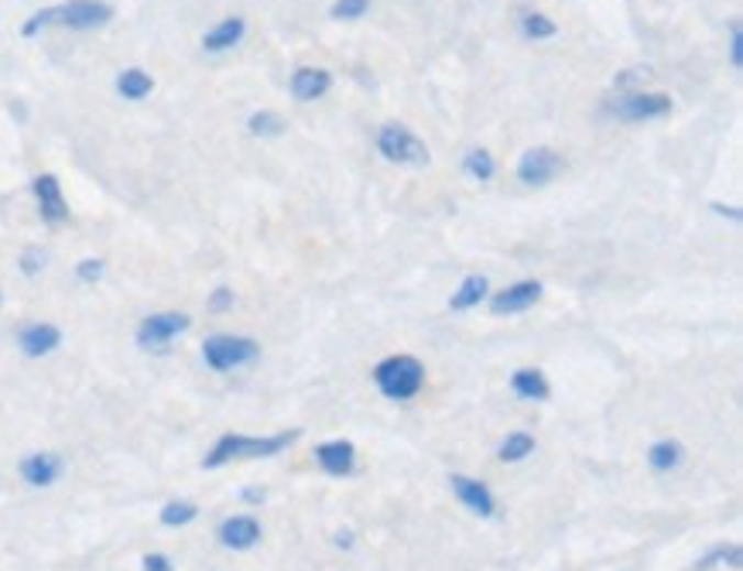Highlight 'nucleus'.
I'll list each match as a JSON object with an SVG mask.
<instances>
[{
	"label": "nucleus",
	"mask_w": 743,
	"mask_h": 571,
	"mask_svg": "<svg viewBox=\"0 0 743 571\" xmlns=\"http://www.w3.org/2000/svg\"><path fill=\"white\" fill-rule=\"evenodd\" d=\"M244 500L247 503H264V490H244Z\"/></svg>",
	"instance_id": "34"
},
{
	"label": "nucleus",
	"mask_w": 743,
	"mask_h": 571,
	"mask_svg": "<svg viewBox=\"0 0 743 571\" xmlns=\"http://www.w3.org/2000/svg\"><path fill=\"white\" fill-rule=\"evenodd\" d=\"M374 383L388 401H411L425 387V367L414 356H388L374 367Z\"/></svg>",
	"instance_id": "3"
},
{
	"label": "nucleus",
	"mask_w": 743,
	"mask_h": 571,
	"mask_svg": "<svg viewBox=\"0 0 743 571\" xmlns=\"http://www.w3.org/2000/svg\"><path fill=\"white\" fill-rule=\"evenodd\" d=\"M58 346H63V333H58L52 322H32L18 333V349L27 359H42V356L55 352Z\"/></svg>",
	"instance_id": "13"
},
{
	"label": "nucleus",
	"mask_w": 743,
	"mask_h": 571,
	"mask_svg": "<svg viewBox=\"0 0 743 571\" xmlns=\"http://www.w3.org/2000/svg\"><path fill=\"white\" fill-rule=\"evenodd\" d=\"M531 452H534V438L528 432H514V435L503 438L497 456H500V462H524Z\"/></svg>",
	"instance_id": "25"
},
{
	"label": "nucleus",
	"mask_w": 743,
	"mask_h": 571,
	"mask_svg": "<svg viewBox=\"0 0 743 571\" xmlns=\"http://www.w3.org/2000/svg\"><path fill=\"white\" fill-rule=\"evenodd\" d=\"M247 131L254 137H281L285 134V120L278 113H271V110H257L247 120Z\"/></svg>",
	"instance_id": "26"
},
{
	"label": "nucleus",
	"mask_w": 743,
	"mask_h": 571,
	"mask_svg": "<svg viewBox=\"0 0 743 571\" xmlns=\"http://www.w3.org/2000/svg\"><path fill=\"white\" fill-rule=\"evenodd\" d=\"M377 152L395 165H429L425 141L414 137L404 124H384L377 134Z\"/></svg>",
	"instance_id": "7"
},
{
	"label": "nucleus",
	"mask_w": 743,
	"mask_h": 571,
	"mask_svg": "<svg viewBox=\"0 0 743 571\" xmlns=\"http://www.w3.org/2000/svg\"><path fill=\"white\" fill-rule=\"evenodd\" d=\"M542 298V284L539 281H518L511 288H503L490 298V312L494 315H518L531 305H539Z\"/></svg>",
	"instance_id": "12"
},
{
	"label": "nucleus",
	"mask_w": 743,
	"mask_h": 571,
	"mask_svg": "<svg viewBox=\"0 0 743 571\" xmlns=\"http://www.w3.org/2000/svg\"><path fill=\"white\" fill-rule=\"evenodd\" d=\"M110 18H113V8L107 4V0H66V4L35 11L32 18L21 24V35L35 38L52 24L69 27V32H97V27L110 24Z\"/></svg>",
	"instance_id": "1"
},
{
	"label": "nucleus",
	"mask_w": 743,
	"mask_h": 571,
	"mask_svg": "<svg viewBox=\"0 0 743 571\" xmlns=\"http://www.w3.org/2000/svg\"><path fill=\"white\" fill-rule=\"evenodd\" d=\"M244 35H247V21H244L241 14L223 18L220 24H213L210 32L202 35V52H210V55L230 52L233 45H241V42H244Z\"/></svg>",
	"instance_id": "17"
},
{
	"label": "nucleus",
	"mask_w": 743,
	"mask_h": 571,
	"mask_svg": "<svg viewBox=\"0 0 743 571\" xmlns=\"http://www.w3.org/2000/svg\"><path fill=\"white\" fill-rule=\"evenodd\" d=\"M42 267H45V250L42 247H27L21 254V275L35 278V275H42Z\"/></svg>",
	"instance_id": "30"
},
{
	"label": "nucleus",
	"mask_w": 743,
	"mask_h": 571,
	"mask_svg": "<svg viewBox=\"0 0 743 571\" xmlns=\"http://www.w3.org/2000/svg\"><path fill=\"white\" fill-rule=\"evenodd\" d=\"M141 568L144 571H175V564H171V558L168 555H144V561H141Z\"/></svg>",
	"instance_id": "33"
},
{
	"label": "nucleus",
	"mask_w": 743,
	"mask_h": 571,
	"mask_svg": "<svg viewBox=\"0 0 743 571\" xmlns=\"http://www.w3.org/2000/svg\"><path fill=\"white\" fill-rule=\"evenodd\" d=\"M199 517V506L192 503V500H168L165 506H162V524L165 527H186V524H192Z\"/></svg>",
	"instance_id": "24"
},
{
	"label": "nucleus",
	"mask_w": 743,
	"mask_h": 571,
	"mask_svg": "<svg viewBox=\"0 0 743 571\" xmlns=\"http://www.w3.org/2000/svg\"><path fill=\"white\" fill-rule=\"evenodd\" d=\"M18 469H21V479L27 486L48 490V486L58 483V475H63L66 462H63V456H55V452H32V456L21 459Z\"/></svg>",
	"instance_id": "10"
},
{
	"label": "nucleus",
	"mask_w": 743,
	"mask_h": 571,
	"mask_svg": "<svg viewBox=\"0 0 743 571\" xmlns=\"http://www.w3.org/2000/svg\"><path fill=\"white\" fill-rule=\"evenodd\" d=\"M511 390H514V394H518L521 401H548V394H552V387H548L545 373H542V370H534V367L518 370V373L511 377Z\"/></svg>",
	"instance_id": "18"
},
{
	"label": "nucleus",
	"mask_w": 743,
	"mask_h": 571,
	"mask_svg": "<svg viewBox=\"0 0 743 571\" xmlns=\"http://www.w3.org/2000/svg\"><path fill=\"white\" fill-rule=\"evenodd\" d=\"M192 318L186 312H155L137 325V346L147 352H168V346L189 333Z\"/></svg>",
	"instance_id": "5"
},
{
	"label": "nucleus",
	"mask_w": 743,
	"mask_h": 571,
	"mask_svg": "<svg viewBox=\"0 0 743 571\" xmlns=\"http://www.w3.org/2000/svg\"><path fill=\"white\" fill-rule=\"evenodd\" d=\"M463 171L469 178H477V182H490L497 165H494V155L487 152V147H469V152L463 155Z\"/></svg>",
	"instance_id": "23"
},
{
	"label": "nucleus",
	"mask_w": 743,
	"mask_h": 571,
	"mask_svg": "<svg viewBox=\"0 0 743 571\" xmlns=\"http://www.w3.org/2000/svg\"><path fill=\"white\" fill-rule=\"evenodd\" d=\"M302 432H278V435H264V438H251V435H223L210 452L202 459V469H220L226 462H236V459H271L291 441H299Z\"/></svg>",
	"instance_id": "2"
},
{
	"label": "nucleus",
	"mask_w": 743,
	"mask_h": 571,
	"mask_svg": "<svg viewBox=\"0 0 743 571\" xmlns=\"http://www.w3.org/2000/svg\"><path fill=\"white\" fill-rule=\"evenodd\" d=\"M217 537H220V545L230 548V551H251L257 540H260V524L254 517H244L241 514V517L223 520L220 530H217Z\"/></svg>",
	"instance_id": "16"
},
{
	"label": "nucleus",
	"mask_w": 743,
	"mask_h": 571,
	"mask_svg": "<svg viewBox=\"0 0 743 571\" xmlns=\"http://www.w3.org/2000/svg\"><path fill=\"white\" fill-rule=\"evenodd\" d=\"M730 66L733 69L743 66V27H740V21H730Z\"/></svg>",
	"instance_id": "31"
},
{
	"label": "nucleus",
	"mask_w": 743,
	"mask_h": 571,
	"mask_svg": "<svg viewBox=\"0 0 743 571\" xmlns=\"http://www.w3.org/2000/svg\"><path fill=\"white\" fill-rule=\"evenodd\" d=\"M32 192H35V199H38V216H42V223H48V226H63L66 220H69V202H66V195H63V186H58V178L55 175H35V182H32Z\"/></svg>",
	"instance_id": "9"
},
{
	"label": "nucleus",
	"mask_w": 743,
	"mask_h": 571,
	"mask_svg": "<svg viewBox=\"0 0 743 571\" xmlns=\"http://www.w3.org/2000/svg\"><path fill=\"white\" fill-rule=\"evenodd\" d=\"M740 561H743V551H740V545H720V548H712L709 555H702V558H699V564H696L692 571H709V568H717V564H730V568H740Z\"/></svg>",
	"instance_id": "27"
},
{
	"label": "nucleus",
	"mask_w": 743,
	"mask_h": 571,
	"mask_svg": "<svg viewBox=\"0 0 743 571\" xmlns=\"http://www.w3.org/2000/svg\"><path fill=\"white\" fill-rule=\"evenodd\" d=\"M152 89H155V79L147 76L144 69H124L121 76H117V93H121L124 100H131V103L152 97Z\"/></svg>",
	"instance_id": "20"
},
{
	"label": "nucleus",
	"mask_w": 743,
	"mask_h": 571,
	"mask_svg": "<svg viewBox=\"0 0 743 571\" xmlns=\"http://www.w3.org/2000/svg\"><path fill=\"white\" fill-rule=\"evenodd\" d=\"M370 11V0H333L330 14L336 21H361Z\"/></svg>",
	"instance_id": "28"
},
{
	"label": "nucleus",
	"mask_w": 743,
	"mask_h": 571,
	"mask_svg": "<svg viewBox=\"0 0 743 571\" xmlns=\"http://www.w3.org/2000/svg\"><path fill=\"white\" fill-rule=\"evenodd\" d=\"M487 278L484 275H469V278H463V284L453 291V298H450V309L453 312H469V309H480V302L487 298Z\"/></svg>",
	"instance_id": "19"
},
{
	"label": "nucleus",
	"mask_w": 743,
	"mask_h": 571,
	"mask_svg": "<svg viewBox=\"0 0 743 571\" xmlns=\"http://www.w3.org/2000/svg\"><path fill=\"white\" fill-rule=\"evenodd\" d=\"M681 459H686V448H681L678 441H672V438L655 441V445H651V452H647V466L655 472H672V469L681 466Z\"/></svg>",
	"instance_id": "21"
},
{
	"label": "nucleus",
	"mask_w": 743,
	"mask_h": 571,
	"mask_svg": "<svg viewBox=\"0 0 743 571\" xmlns=\"http://www.w3.org/2000/svg\"><path fill=\"white\" fill-rule=\"evenodd\" d=\"M562 168H566V161H562L552 147H528V152L521 155V161H518V178L524 186L542 189V186L552 182Z\"/></svg>",
	"instance_id": "8"
},
{
	"label": "nucleus",
	"mask_w": 743,
	"mask_h": 571,
	"mask_svg": "<svg viewBox=\"0 0 743 571\" xmlns=\"http://www.w3.org/2000/svg\"><path fill=\"white\" fill-rule=\"evenodd\" d=\"M450 486H453V493L459 496V503L469 510V514H477V517H484V520H490V517L497 514V500H494L490 486L480 483V479L453 475V479H450Z\"/></svg>",
	"instance_id": "11"
},
{
	"label": "nucleus",
	"mask_w": 743,
	"mask_h": 571,
	"mask_svg": "<svg viewBox=\"0 0 743 571\" xmlns=\"http://www.w3.org/2000/svg\"><path fill=\"white\" fill-rule=\"evenodd\" d=\"M333 89V76L330 69H319V66H299L291 72V97L302 100V103H312L319 97H325Z\"/></svg>",
	"instance_id": "15"
},
{
	"label": "nucleus",
	"mask_w": 743,
	"mask_h": 571,
	"mask_svg": "<svg viewBox=\"0 0 743 571\" xmlns=\"http://www.w3.org/2000/svg\"><path fill=\"white\" fill-rule=\"evenodd\" d=\"M226 309H233V288H217V291L210 294V312L220 315V312H226Z\"/></svg>",
	"instance_id": "32"
},
{
	"label": "nucleus",
	"mask_w": 743,
	"mask_h": 571,
	"mask_svg": "<svg viewBox=\"0 0 743 571\" xmlns=\"http://www.w3.org/2000/svg\"><path fill=\"white\" fill-rule=\"evenodd\" d=\"M315 462H319V469H322L325 475L346 479V475L356 469V448H353V441H346V438L322 441V445L315 448Z\"/></svg>",
	"instance_id": "14"
},
{
	"label": "nucleus",
	"mask_w": 743,
	"mask_h": 571,
	"mask_svg": "<svg viewBox=\"0 0 743 571\" xmlns=\"http://www.w3.org/2000/svg\"><path fill=\"white\" fill-rule=\"evenodd\" d=\"M607 113L617 120H628V124H644V120H658L672 113V97L665 93H644V89H634V93H620L607 103Z\"/></svg>",
	"instance_id": "6"
},
{
	"label": "nucleus",
	"mask_w": 743,
	"mask_h": 571,
	"mask_svg": "<svg viewBox=\"0 0 743 571\" xmlns=\"http://www.w3.org/2000/svg\"><path fill=\"white\" fill-rule=\"evenodd\" d=\"M260 356V346L251 339V336H210L202 343V359L206 367L217 370V373H230L236 367H247Z\"/></svg>",
	"instance_id": "4"
},
{
	"label": "nucleus",
	"mask_w": 743,
	"mask_h": 571,
	"mask_svg": "<svg viewBox=\"0 0 743 571\" xmlns=\"http://www.w3.org/2000/svg\"><path fill=\"white\" fill-rule=\"evenodd\" d=\"M518 27L528 42H545V38H555V32H558V24L545 14H539V11H524Z\"/></svg>",
	"instance_id": "22"
},
{
	"label": "nucleus",
	"mask_w": 743,
	"mask_h": 571,
	"mask_svg": "<svg viewBox=\"0 0 743 571\" xmlns=\"http://www.w3.org/2000/svg\"><path fill=\"white\" fill-rule=\"evenodd\" d=\"M103 275H107V264L100 257H86L76 264V278L82 284H97V281H103Z\"/></svg>",
	"instance_id": "29"
}]
</instances>
